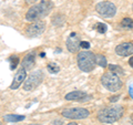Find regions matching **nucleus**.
I'll return each mask as SVG.
<instances>
[{
  "label": "nucleus",
  "mask_w": 133,
  "mask_h": 125,
  "mask_svg": "<svg viewBox=\"0 0 133 125\" xmlns=\"http://www.w3.org/2000/svg\"><path fill=\"white\" fill-rule=\"evenodd\" d=\"M78 66L83 72H91L94 69L95 54L89 51H82L78 54Z\"/></svg>",
  "instance_id": "7ed1b4c3"
},
{
  "label": "nucleus",
  "mask_w": 133,
  "mask_h": 125,
  "mask_svg": "<svg viewBox=\"0 0 133 125\" xmlns=\"http://www.w3.org/2000/svg\"><path fill=\"white\" fill-rule=\"evenodd\" d=\"M44 30H45V22L42 21V20H39V21L33 22L27 28L26 34L30 37V38H35V37H38L41 33H43Z\"/></svg>",
  "instance_id": "6e6552de"
},
{
  "label": "nucleus",
  "mask_w": 133,
  "mask_h": 125,
  "mask_svg": "<svg viewBox=\"0 0 133 125\" xmlns=\"http://www.w3.org/2000/svg\"><path fill=\"white\" fill-rule=\"evenodd\" d=\"M94 29H95V30H97L99 33H104V32H107V30H108V27H107L105 23L98 22V23L94 26Z\"/></svg>",
  "instance_id": "6ab92c4d"
},
{
  "label": "nucleus",
  "mask_w": 133,
  "mask_h": 125,
  "mask_svg": "<svg viewBox=\"0 0 133 125\" xmlns=\"http://www.w3.org/2000/svg\"><path fill=\"white\" fill-rule=\"evenodd\" d=\"M116 54L120 57H129L133 54V43L132 42H123L116 45L115 48Z\"/></svg>",
  "instance_id": "1a4fd4ad"
},
{
  "label": "nucleus",
  "mask_w": 133,
  "mask_h": 125,
  "mask_svg": "<svg viewBox=\"0 0 133 125\" xmlns=\"http://www.w3.org/2000/svg\"><path fill=\"white\" fill-rule=\"evenodd\" d=\"M95 10L100 16L104 17V18H112V17H114L116 12V7L113 2L105 0V1L99 2L95 6Z\"/></svg>",
  "instance_id": "39448f33"
},
{
  "label": "nucleus",
  "mask_w": 133,
  "mask_h": 125,
  "mask_svg": "<svg viewBox=\"0 0 133 125\" xmlns=\"http://www.w3.org/2000/svg\"><path fill=\"white\" fill-rule=\"evenodd\" d=\"M36 63V54L35 52H31V53H28V54L23 58L22 60V68L24 70H31L33 66H35Z\"/></svg>",
  "instance_id": "ddd939ff"
},
{
  "label": "nucleus",
  "mask_w": 133,
  "mask_h": 125,
  "mask_svg": "<svg viewBox=\"0 0 133 125\" xmlns=\"http://www.w3.org/2000/svg\"><path fill=\"white\" fill-rule=\"evenodd\" d=\"M52 9H53L52 1H50V0H42L40 3H37V5L32 6L30 9L28 10L27 15H26V19L31 22L39 21L40 19H42L45 16H48Z\"/></svg>",
  "instance_id": "f257e3e1"
},
{
  "label": "nucleus",
  "mask_w": 133,
  "mask_h": 125,
  "mask_svg": "<svg viewBox=\"0 0 133 125\" xmlns=\"http://www.w3.org/2000/svg\"><path fill=\"white\" fill-rule=\"evenodd\" d=\"M61 115L70 120H82L88 117L90 115V112L87 109H82V107H73V109L62 110Z\"/></svg>",
  "instance_id": "423d86ee"
},
{
  "label": "nucleus",
  "mask_w": 133,
  "mask_h": 125,
  "mask_svg": "<svg viewBox=\"0 0 133 125\" xmlns=\"http://www.w3.org/2000/svg\"><path fill=\"white\" fill-rule=\"evenodd\" d=\"M66 125H78L76 122H71V123H69V124H66Z\"/></svg>",
  "instance_id": "393cba45"
},
{
  "label": "nucleus",
  "mask_w": 133,
  "mask_h": 125,
  "mask_svg": "<svg viewBox=\"0 0 133 125\" xmlns=\"http://www.w3.org/2000/svg\"><path fill=\"white\" fill-rule=\"evenodd\" d=\"M101 83L107 90L111 92H115L122 87V81L120 80V77L112 72H107L103 74L101 78Z\"/></svg>",
  "instance_id": "20e7f679"
},
{
  "label": "nucleus",
  "mask_w": 133,
  "mask_h": 125,
  "mask_svg": "<svg viewBox=\"0 0 133 125\" xmlns=\"http://www.w3.org/2000/svg\"><path fill=\"white\" fill-rule=\"evenodd\" d=\"M121 26L124 29H133V19H131V18H124L121 21Z\"/></svg>",
  "instance_id": "f3484780"
},
{
  "label": "nucleus",
  "mask_w": 133,
  "mask_h": 125,
  "mask_svg": "<svg viewBox=\"0 0 133 125\" xmlns=\"http://www.w3.org/2000/svg\"><path fill=\"white\" fill-rule=\"evenodd\" d=\"M132 9H133V6H132Z\"/></svg>",
  "instance_id": "c85d7f7f"
},
{
  "label": "nucleus",
  "mask_w": 133,
  "mask_h": 125,
  "mask_svg": "<svg viewBox=\"0 0 133 125\" xmlns=\"http://www.w3.org/2000/svg\"><path fill=\"white\" fill-rule=\"evenodd\" d=\"M43 73H42V71L41 70H37L35 71L30 77H29L26 81H24L23 83V90H26V91H32V90H35L37 89L39 85H40V83L42 82L43 80Z\"/></svg>",
  "instance_id": "0eeeda50"
},
{
  "label": "nucleus",
  "mask_w": 133,
  "mask_h": 125,
  "mask_svg": "<svg viewBox=\"0 0 133 125\" xmlns=\"http://www.w3.org/2000/svg\"><path fill=\"white\" fill-rule=\"evenodd\" d=\"M80 40H79V37L77 36V33L72 32L71 34L68 37V39H66V48L70 52L72 53H76L79 48H80Z\"/></svg>",
  "instance_id": "9d476101"
},
{
  "label": "nucleus",
  "mask_w": 133,
  "mask_h": 125,
  "mask_svg": "<svg viewBox=\"0 0 133 125\" xmlns=\"http://www.w3.org/2000/svg\"><path fill=\"white\" fill-rule=\"evenodd\" d=\"M131 122H132V124H133V114H132V116H131Z\"/></svg>",
  "instance_id": "a878e982"
},
{
  "label": "nucleus",
  "mask_w": 133,
  "mask_h": 125,
  "mask_svg": "<svg viewBox=\"0 0 133 125\" xmlns=\"http://www.w3.org/2000/svg\"><path fill=\"white\" fill-rule=\"evenodd\" d=\"M95 63H97L98 65H100V66H102V68H105V66L108 65L105 57L102 55V54H97L95 55Z\"/></svg>",
  "instance_id": "dca6fc26"
},
{
  "label": "nucleus",
  "mask_w": 133,
  "mask_h": 125,
  "mask_svg": "<svg viewBox=\"0 0 133 125\" xmlns=\"http://www.w3.org/2000/svg\"><path fill=\"white\" fill-rule=\"evenodd\" d=\"M129 64H130L132 68H133V57H131L130 58V60H129Z\"/></svg>",
  "instance_id": "b1692460"
},
{
  "label": "nucleus",
  "mask_w": 133,
  "mask_h": 125,
  "mask_svg": "<svg viewBox=\"0 0 133 125\" xmlns=\"http://www.w3.org/2000/svg\"><path fill=\"white\" fill-rule=\"evenodd\" d=\"M28 1H31V2H33V1H37V0H28Z\"/></svg>",
  "instance_id": "bb28decb"
},
{
  "label": "nucleus",
  "mask_w": 133,
  "mask_h": 125,
  "mask_svg": "<svg viewBox=\"0 0 133 125\" xmlns=\"http://www.w3.org/2000/svg\"><path fill=\"white\" fill-rule=\"evenodd\" d=\"M10 69L11 70H15L17 68V65L19 63V57L18 55H14V57H10Z\"/></svg>",
  "instance_id": "aec40b11"
},
{
  "label": "nucleus",
  "mask_w": 133,
  "mask_h": 125,
  "mask_svg": "<svg viewBox=\"0 0 133 125\" xmlns=\"http://www.w3.org/2000/svg\"><path fill=\"white\" fill-rule=\"evenodd\" d=\"M47 69H48L49 72H51V73H53V74H56V73H58V72L60 71L59 65L56 64V63H53V62H51V63H49V64L47 65Z\"/></svg>",
  "instance_id": "a211bd4d"
},
{
  "label": "nucleus",
  "mask_w": 133,
  "mask_h": 125,
  "mask_svg": "<svg viewBox=\"0 0 133 125\" xmlns=\"http://www.w3.org/2000/svg\"><path fill=\"white\" fill-rule=\"evenodd\" d=\"M119 99H120L119 95H115V96H112V98H110L109 100H110V102H116Z\"/></svg>",
  "instance_id": "4be33fe9"
},
{
  "label": "nucleus",
  "mask_w": 133,
  "mask_h": 125,
  "mask_svg": "<svg viewBox=\"0 0 133 125\" xmlns=\"http://www.w3.org/2000/svg\"><path fill=\"white\" fill-rule=\"evenodd\" d=\"M29 125H40V124H29Z\"/></svg>",
  "instance_id": "cd10ccee"
},
{
  "label": "nucleus",
  "mask_w": 133,
  "mask_h": 125,
  "mask_svg": "<svg viewBox=\"0 0 133 125\" xmlns=\"http://www.w3.org/2000/svg\"><path fill=\"white\" fill-rule=\"evenodd\" d=\"M129 93H130V96L133 99V85H131L129 87Z\"/></svg>",
  "instance_id": "5701e85b"
},
{
  "label": "nucleus",
  "mask_w": 133,
  "mask_h": 125,
  "mask_svg": "<svg viewBox=\"0 0 133 125\" xmlns=\"http://www.w3.org/2000/svg\"><path fill=\"white\" fill-rule=\"evenodd\" d=\"M26 77H27L26 70H24L23 68L19 69L18 72L16 73V75H15V78H14V81H12L11 85H10V89H11V90H17L20 85H21V83H22L24 80H26Z\"/></svg>",
  "instance_id": "9b49d317"
},
{
  "label": "nucleus",
  "mask_w": 133,
  "mask_h": 125,
  "mask_svg": "<svg viewBox=\"0 0 133 125\" xmlns=\"http://www.w3.org/2000/svg\"><path fill=\"white\" fill-rule=\"evenodd\" d=\"M109 69H110V72L116 74V75H122V74H124V70H123L120 65L110 64V65H109Z\"/></svg>",
  "instance_id": "2eb2a0df"
},
{
  "label": "nucleus",
  "mask_w": 133,
  "mask_h": 125,
  "mask_svg": "<svg viewBox=\"0 0 133 125\" xmlns=\"http://www.w3.org/2000/svg\"><path fill=\"white\" fill-rule=\"evenodd\" d=\"M3 119L7 122H20L26 119L24 115H17V114H8L6 116H3Z\"/></svg>",
  "instance_id": "4468645a"
},
{
  "label": "nucleus",
  "mask_w": 133,
  "mask_h": 125,
  "mask_svg": "<svg viewBox=\"0 0 133 125\" xmlns=\"http://www.w3.org/2000/svg\"><path fill=\"white\" fill-rule=\"evenodd\" d=\"M123 115V109L121 106H111L104 107L99 112L98 120L102 123H114L120 120Z\"/></svg>",
  "instance_id": "f03ea898"
},
{
  "label": "nucleus",
  "mask_w": 133,
  "mask_h": 125,
  "mask_svg": "<svg viewBox=\"0 0 133 125\" xmlns=\"http://www.w3.org/2000/svg\"><path fill=\"white\" fill-rule=\"evenodd\" d=\"M80 47L83 48V49H89L90 48V43L88 42V41H83V42L80 43Z\"/></svg>",
  "instance_id": "412c9836"
},
{
  "label": "nucleus",
  "mask_w": 133,
  "mask_h": 125,
  "mask_svg": "<svg viewBox=\"0 0 133 125\" xmlns=\"http://www.w3.org/2000/svg\"><path fill=\"white\" fill-rule=\"evenodd\" d=\"M87 98H89V95L84 93L83 91H79V90L72 91V92L65 95V100H68V101H83Z\"/></svg>",
  "instance_id": "f8f14e48"
}]
</instances>
